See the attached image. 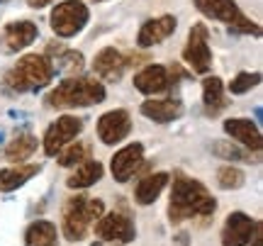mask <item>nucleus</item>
<instances>
[{"label":"nucleus","mask_w":263,"mask_h":246,"mask_svg":"<svg viewBox=\"0 0 263 246\" xmlns=\"http://www.w3.org/2000/svg\"><path fill=\"white\" fill-rule=\"evenodd\" d=\"M217 200L207 193V188L195 178H188L185 173H176L173 190L168 200V219L171 224H180L190 217H207L215 215Z\"/></svg>","instance_id":"1"},{"label":"nucleus","mask_w":263,"mask_h":246,"mask_svg":"<svg viewBox=\"0 0 263 246\" xmlns=\"http://www.w3.org/2000/svg\"><path fill=\"white\" fill-rule=\"evenodd\" d=\"M54 61L47 54L20 56L17 64L3 76V88L10 93H37L54 81Z\"/></svg>","instance_id":"2"},{"label":"nucleus","mask_w":263,"mask_h":246,"mask_svg":"<svg viewBox=\"0 0 263 246\" xmlns=\"http://www.w3.org/2000/svg\"><path fill=\"white\" fill-rule=\"evenodd\" d=\"M107 98L105 85L88 76H71L47 95V105L54 110H73V107H93Z\"/></svg>","instance_id":"3"},{"label":"nucleus","mask_w":263,"mask_h":246,"mask_svg":"<svg viewBox=\"0 0 263 246\" xmlns=\"http://www.w3.org/2000/svg\"><path fill=\"white\" fill-rule=\"evenodd\" d=\"M105 215L103 200H90L83 193H76L73 198L66 200L64 212H61V232L68 241H83L88 237L90 222Z\"/></svg>","instance_id":"4"},{"label":"nucleus","mask_w":263,"mask_h":246,"mask_svg":"<svg viewBox=\"0 0 263 246\" xmlns=\"http://www.w3.org/2000/svg\"><path fill=\"white\" fill-rule=\"evenodd\" d=\"M88 20H90V10L83 0H61L49 17V25L57 37L71 39L78 32H83Z\"/></svg>","instance_id":"5"},{"label":"nucleus","mask_w":263,"mask_h":246,"mask_svg":"<svg viewBox=\"0 0 263 246\" xmlns=\"http://www.w3.org/2000/svg\"><path fill=\"white\" fill-rule=\"evenodd\" d=\"M210 32H207V25L205 22H195L190 27V34H188V44L183 49V59L195 73L205 76L210 73L212 68V51H210Z\"/></svg>","instance_id":"6"},{"label":"nucleus","mask_w":263,"mask_h":246,"mask_svg":"<svg viewBox=\"0 0 263 246\" xmlns=\"http://www.w3.org/2000/svg\"><path fill=\"white\" fill-rule=\"evenodd\" d=\"M95 234L110 241V244H129L137 237V227H134V219L127 212H105L103 217L95 222Z\"/></svg>","instance_id":"7"},{"label":"nucleus","mask_w":263,"mask_h":246,"mask_svg":"<svg viewBox=\"0 0 263 246\" xmlns=\"http://www.w3.org/2000/svg\"><path fill=\"white\" fill-rule=\"evenodd\" d=\"M144 56H132V54H122L120 49L115 47H105L100 49L93 59V71L98 73L100 78L110 81V83H117L122 73L127 68H132L134 64H139Z\"/></svg>","instance_id":"8"},{"label":"nucleus","mask_w":263,"mask_h":246,"mask_svg":"<svg viewBox=\"0 0 263 246\" xmlns=\"http://www.w3.org/2000/svg\"><path fill=\"white\" fill-rule=\"evenodd\" d=\"M83 129V120L76 115H61L57 122H51L44 134V154L47 156H57L64 152L66 144H71Z\"/></svg>","instance_id":"9"},{"label":"nucleus","mask_w":263,"mask_h":246,"mask_svg":"<svg viewBox=\"0 0 263 246\" xmlns=\"http://www.w3.org/2000/svg\"><path fill=\"white\" fill-rule=\"evenodd\" d=\"M129 132H132V115L124 107L110 110V112L100 115V120H98V137L107 146L124 142L129 137Z\"/></svg>","instance_id":"10"},{"label":"nucleus","mask_w":263,"mask_h":246,"mask_svg":"<svg viewBox=\"0 0 263 246\" xmlns=\"http://www.w3.org/2000/svg\"><path fill=\"white\" fill-rule=\"evenodd\" d=\"M258 227L261 224L246 212H232L222 227V246H249Z\"/></svg>","instance_id":"11"},{"label":"nucleus","mask_w":263,"mask_h":246,"mask_svg":"<svg viewBox=\"0 0 263 246\" xmlns=\"http://www.w3.org/2000/svg\"><path fill=\"white\" fill-rule=\"evenodd\" d=\"M39 37V27L32 20H17V22H10L3 27L0 32V44L8 54H17L22 49H27L29 44H34Z\"/></svg>","instance_id":"12"},{"label":"nucleus","mask_w":263,"mask_h":246,"mask_svg":"<svg viewBox=\"0 0 263 246\" xmlns=\"http://www.w3.org/2000/svg\"><path fill=\"white\" fill-rule=\"evenodd\" d=\"M176 29H178L176 15H161V17L146 20L139 27L137 44H139L141 49H151V47H156V44H161V42H166Z\"/></svg>","instance_id":"13"},{"label":"nucleus","mask_w":263,"mask_h":246,"mask_svg":"<svg viewBox=\"0 0 263 246\" xmlns=\"http://www.w3.org/2000/svg\"><path fill=\"white\" fill-rule=\"evenodd\" d=\"M171 85H173L171 71L161 64H149L134 73V88L144 95H159L163 90H168Z\"/></svg>","instance_id":"14"},{"label":"nucleus","mask_w":263,"mask_h":246,"mask_svg":"<svg viewBox=\"0 0 263 246\" xmlns=\"http://www.w3.org/2000/svg\"><path fill=\"white\" fill-rule=\"evenodd\" d=\"M144 159V144L141 142H132L127 144L124 149L112 156L110 161V171H112V178L117 183H127L132 178V173H137V166L141 163Z\"/></svg>","instance_id":"15"},{"label":"nucleus","mask_w":263,"mask_h":246,"mask_svg":"<svg viewBox=\"0 0 263 246\" xmlns=\"http://www.w3.org/2000/svg\"><path fill=\"white\" fill-rule=\"evenodd\" d=\"M224 132L239 142L244 149L249 152L258 154L263 149V137H261V129H258V124H254L251 120H244V117H232V120H227L224 122Z\"/></svg>","instance_id":"16"},{"label":"nucleus","mask_w":263,"mask_h":246,"mask_svg":"<svg viewBox=\"0 0 263 246\" xmlns=\"http://www.w3.org/2000/svg\"><path fill=\"white\" fill-rule=\"evenodd\" d=\"M195 8L205 15L212 17L217 22H224L227 27H234L241 20H246V15L241 12V8L236 5L234 0H193Z\"/></svg>","instance_id":"17"},{"label":"nucleus","mask_w":263,"mask_h":246,"mask_svg":"<svg viewBox=\"0 0 263 246\" xmlns=\"http://www.w3.org/2000/svg\"><path fill=\"white\" fill-rule=\"evenodd\" d=\"M139 112L151 120V122H159V124H166V122H173L178 120L183 115V103L178 98H163V100H144L139 107Z\"/></svg>","instance_id":"18"},{"label":"nucleus","mask_w":263,"mask_h":246,"mask_svg":"<svg viewBox=\"0 0 263 246\" xmlns=\"http://www.w3.org/2000/svg\"><path fill=\"white\" fill-rule=\"evenodd\" d=\"M171 183V173L166 171H159V173H149V176H144L139 180V185L134 190V200L139 202V205H151V202H156L159 195L163 193V188Z\"/></svg>","instance_id":"19"},{"label":"nucleus","mask_w":263,"mask_h":246,"mask_svg":"<svg viewBox=\"0 0 263 246\" xmlns=\"http://www.w3.org/2000/svg\"><path fill=\"white\" fill-rule=\"evenodd\" d=\"M202 103H205V110L210 117H217V115L229 107V98L224 95V83L217 76H207L202 81Z\"/></svg>","instance_id":"20"},{"label":"nucleus","mask_w":263,"mask_h":246,"mask_svg":"<svg viewBox=\"0 0 263 246\" xmlns=\"http://www.w3.org/2000/svg\"><path fill=\"white\" fill-rule=\"evenodd\" d=\"M42 166L39 163H27V166H12V168L0 171V193H12V190L22 188L27 180L37 176Z\"/></svg>","instance_id":"21"},{"label":"nucleus","mask_w":263,"mask_h":246,"mask_svg":"<svg viewBox=\"0 0 263 246\" xmlns=\"http://www.w3.org/2000/svg\"><path fill=\"white\" fill-rule=\"evenodd\" d=\"M59 229L49 219H37L25 229V246H57Z\"/></svg>","instance_id":"22"},{"label":"nucleus","mask_w":263,"mask_h":246,"mask_svg":"<svg viewBox=\"0 0 263 246\" xmlns=\"http://www.w3.org/2000/svg\"><path fill=\"white\" fill-rule=\"evenodd\" d=\"M103 163L100 161H83L78 168H76L73 176H68V180H66V185L71 190H83V188H90V185H95L98 180L103 178Z\"/></svg>","instance_id":"23"},{"label":"nucleus","mask_w":263,"mask_h":246,"mask_svg":"<svg viewBox=\"0 0 263 246\" xmlns=\"http://www.w3.org/2000/svg\"><path fill=\"white\" fill-rule=\"evenodd\" d=\"M37 149H39L37 137H34V134H29V132H22L8 144V149H5V159L12 161V163H22V161H27L32 154H37Z\"/></svg>","instance_id":"24"},{"label":"nucleus","mask_w":263,"mask_h":246,"mask_svg":"<svg viewBox=\"0 0 263 246\" xmlns=\"http://www.w3.org/2000/svg\"><path fill=\"white\" fill-rule=\"evenodd\" d=\"M212 152H215V156H222V159H229V161H241V163L258 161V154H251L249 149L234 146V144H229V142H215L212 144Z\"/></svg>","instance_id":"25"},{"label":"nucleus","mask_w":263,"mask_h":246,"mask_svg":"<svg viewBox=\"0 0 263 246\" xmlns=\"http://www.w3.org/2000/svg\"><path fill=\"white\" fill-rule=\"evenodd\" d=\"M59 54H61V56H57L54 68L61 66L66 73H68V78L81 76V71H83V54H81V51H71V49H59Z\"/></svg>","instance_id":"26"},{"label":"nucleus","mask_w":263,"mask_h":246,"mask_svg":"<svg viewBox=\"0 0 263 246\" xmlns=\"http://www.w3.org/2000/svg\"><path fill=\"white\" fill-rule=\"evenodd\" d=\"M244 171L236 168V166H222V168L217 171V183H219V188L222 190H236L244 185Z\"/></svg>","instance_id":"27"},{"label":"nucleus","mask_w":263,"mask_h":246,"mask_svg":"<svg viewBox=\"0 0 263 246\" xmlns=\"http://www.w3.org/2000/svg\"><path fill=\"white\" fill-rule=\"evenodd\" d=\"M261 83V73H249V71H241V73H236L232 78V83H229V93L232 95H244L249 93L251 88Z\"/></svg>","instance_id":"28"},{"label":"nucleus","mask_w":263,"mask_h":246,"mask_svg":"<svg viewBox=\"0 0 263 246\" xmlns=\"http://www.w3.org/2000/svg\"><path fill=\"white\" fill-rule=\"evenodd\" d=\"M85 156H88V146L85 144H71L66 152H61V156H59V163L64 166V168H71V166H76V163H83Z\"/></svg>","instance_id":"29"},{"label":"nucleus","mask_w":263,"mask_h":246,"mask_svg":"<svg viewBox=\"0 0 263 246\" xmlns=\"http://www.w3.org/2000/svg\"><path fill=\"white\" fill-rule=\"evenodd\" d=\"M229 34H251V37H261V27L251 22V20H241L239 25L229 27Z\"/></svg>","instance_id":"30"},{"label":"nucleus","mask_w":263,"mask_h":246,"mask_svg":"<svg viewBox=\"0 0 263 246\" xmlns=\"http://www.w3.org/2000/svg\"><path fill=\"white\" fill-rule=\"evenodd\" d=\"M51 3H57V0H27V5L29 8H34V10L47 8V5H51Z\"/></svg>","instance_id":"31"},{"label":"nucleus","mask_w":263,"mask_h":246,"mask_svg":"<svg viewBox=\"0 0 263 246\" xmlns=\"http://www.w3.org/2000/svg\"><path fill=\"white\" fill-rule=\"evenodd\" d=\"M173 241H176V246H188V241H190L188 232H178V234H176V239H173Z\"/></svg>","instance_id":"32"},{"label":"nucleus","mask_w":263,"mask_h":246,"mask_svg":"<svg viewBox=\"0 0 263 246\" xmlns=\"http://www.w3.org/2000/svg\"><path fill=\"white\" fill-rule=\"evenodd\" d=\"M251 241H254V246H261V227H258V232L254 234V239H251Z\"/></svg>","instance_id":"33"},{"label":"nucleus","mask_w":263,"mask_h":246,"mask_svg":"<svg viewBox=\"0 0 263 246\" xmlns=\"http://www.w3.org/2000/svg\"><path fill=\"white\" fill-rule=\"evenodd\" d=\"M93 246H103V244H100V241H98V244H93Z\"/></svg>","instance_id":"34"},{"label":"nucleus","mask_w":263,"mask_h":246,"mask_svg":"<svg viewBox=\"0 0 263 246\" xmlns=\"http://www.w3.org/2000/svg\"><path fill=\"white\" fill-rule=\"evenodd\" d=\"M95 3H105V0H95Z\"/></svg>","instance_id":"35"},{"label":"nucleus","mask_w":263,"mask_h":246,"mask_svg":"<svg viewBox=\"0 0 263 246\" xmlns=\"http://www.w3.org/2000/svg\"><path fill=\"white\" fill-rule=\"evenodd\" d=\"M0 3H5V0H0Z\"/></svg>","instance_id":"36"}]
</instances>
